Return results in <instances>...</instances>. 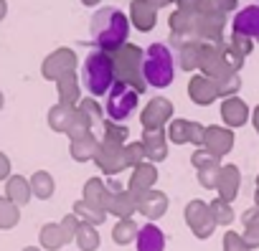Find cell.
<instances>
[{
	"instance_id": "cell-1",
	"label": "cell",
	"mask_w": 259,
	"mask_h": 251,
	"mask_svg": "<svg viewBox=\"0 0 259 251\" xmlns=\"http://www.w3.org/2000/svg\"><path fill=\"white\" fill-rule=\"evenodd\" d=\"M89 33H92V41L97 43L99 51H107V54L119 51V48H124V43L130 38V21L119 8L107 6L92 16Z\"/></svg>"
},
{
	"instance_id": "cell-2",
	"label": "cell",
	"mask_w": 259,
	"mask_h": 251,
	"mask_svg": "<svg viewBox=\"0 0 259 251\" xmlns=\"http://www.w3.org/2000/svg\"><path fill=\"white\" fill-rule=\"evenodd\" d=\"M140 69H143V79L145 84L155 86V89H165L173 84L176 76V59L170 54V48L165 43H150L143 51L140 59Z\"/></svg>"
},
{
	"instance_id": "cell-3",
	"label": "cell",
	"mask_w": 259,
	"mask_h": 251,
	"mask_svg": "<svg viewBox=\"0 0 259 251\" xmlns=\"http://www.w3.org/2000/svg\"><path fill=\"white\" fill-rule=\"evenodd\" d=\"M81 86L92 96H104L114 86V61L107 51H92L87 54L81 64Z\"/></svg>"
},
{
	"instance_id": "cell-4",
	"label": "cell",
	"mask_w": 259,
	"mask_h": 251,
	"mask_svg": "<svg viewBox=\"0 0 259 251\" xmlns=\"http://www.w3.org/2000/svg\"><path fill=\"white\" fill-rule=\"evenodd\" d=\"M104 112L112 122H127L138 112V91L135 86H130L127 81H114V86L107 94Z\"/></svg>"
},
{
	"instance_id": "cell-5",
	"label": "cell",
	"mask_w": 259,
	"mask_h": 251,
	"mask_svg": "<svg viewBox=\"0 0 259 251\" xmlns=\"http://www.w3.org/2000/svg\"><path fill=\"white\" fill-rule=\"evenodd\" d=\"M231 28L234 33L239 36H246V38H259V6H244L234 21H231Z\"/></svg>"
},
{
	"instance_id": "cell-6",
	"label": "cell",
	"mask_w": 259,
	"mask_h": 251,
	"mask_svg": "<svg viewBox=\"0 0 259 251\" xmlns=\"http://www.w3.org/2000/svg\"><path fill=\"white\" fill-rule=\"evenodd\" d=\"M138 251H163L165 248V236L155 223H145L138 233Z\"/></svg>"
},
{
	"instance_id": "cell-7",
	"label": "cell",
	"mask_w": 259,
	"mask_h": 251,
	"mask_svg": "<svg viewBox=\"0 0 259 251\" xmlns=\"http://www.w3.org/2000/svg\"><path fill=\"white\" fill-rule=\"evenodd\" d=\"M71 66H74V54L66 51V48H61V51H56V54H51V56L46 59L44 74H46L49 79H56L59 74H64V71L71 69Z\"/></svg>"
},
{
	"instance_id": "cell-8",
	"label": "cell",
	"mask_w": 259,
	"mask_h": 251,
	"mask_svg": "<svg viewBox=\"0 0 259 251\" xmlns=\"http://www.w3.org/2000/svg\"><path fill=\"white\" fill-rule=\"evenodd\" d=\"M155 3L153 0H135L133 3V18H135V26L140 31H150L153 23H155Z\"/></svg>"
},
{
	"instance_id": "cell-9",
	"label": "cell",
	"mask_w": 259,
	"mask_h": 251,
	"mask_svg": "<svg viewBox=\"0 0 259 251\" xmlns=\"http://www.w3.org/2000/svg\"><path fill=\"white\" fill-rule=\"evenodd\" d=\"M18 221V208L11 198H0V228H13Z\"/></svg>"
},
{
	"instance_id": "cell-10",
	"label": "cell",
	"mask_w": 259,
	"mask_h": 251,
	"mask_svg": "<svg viewBox=\"0 0 259 251\" xmlns=\"http://www.w3.org/2000/svg\"><path fill=\"white\" fill-rule=\"evenodd\" d=\"M6 198H11L13 203H26L28 200V185H26V180L23 178H11L8 180V195Z\"/></svg>"
},
{
	"instance_id": "cell-11",
	"label": "cell",
	"mask_w": 259,
	"mask_h": 251,
	"mask_svg": "<svg viewBox=\"0 0 259 251\" xmlns=\"http://www.w3.org/2000/svg\"><path fill=\"white\" fill-rule=\"evenodd\" d=\"M33 190H36L38 195H49V193H51V180L38 173V175L33 178Z\"/></svg>"
},
{
	"instance_id": "cell-12",
	"label": "cell",
	"mask_w": 259,
	"mask_h": 251,
	"mask_svg": "<svg viewBox=\"0 0 259 251\" xmlns=\"http://www.w3.org/2000/svg\"><path fill=\"white\" fill-rule=\"evenodd\" d=\"M178 3H181V11H188V13H193L196 8L206 6V0H178Z\"/></svg>"
},
{
	"instance_id": "cell-13",
	"label": "cell",
	"mask_w": 259,
	"mask_h": 251,
	"mask_svg": "<svg viewBox=\"0 0 259 251\" xmlns=\"http://www.w3.org/2000/svg\"><path fill=\"white\" fill-rule=\"evenodd\" d=\"M8 170H11V163H8V158H6L3 153H0V180L8 175Z\"/></svg>"
},
{
	"instance_id": "cell-14",
	"label": "cell",
	"mask_w": 259,
	"mask_h": 251,
	"mask_svg": "<svg viewBox=\"0 0 259 251\" xmlns=\"http://www.w3.org/2000/svg\"><path fill=\"white\" fill-rule=\"evenodd\" d=\"M231 8H236V0H219V11L224 13V11H231Z\"/></svg>"
},
{
	"instance_id": "cell-15",
	"label": "cell",
	"mask_w": 259,
	"mask_h": 251,
	"mask_svg": "<svg viewBox=\"0 0 259 251\" xmlns=\"http://www.w3.org/2000/svg\"><path fill=\"white\" fill-rule=\"evenodd\" d=\"M6 13H8V3H6V0H0V21L6 18Z\"/></svg>"
},
{
	"instance_id": "cell-16",
	"label": "cell",
	"mask_w": 259,
	"mask_h": 251,
	"mask_svg": "<svg viewBox=\"0 0 259 251\" xmlns=\"http://www.w3.org/2000/svg\"><path fill=\"white\" fill-rule=\"evenodd\" d=\"M94 3H99V0H84V6H94Z\"/></svg>"
},
{
	"instance_id": "cell-17",
	"label": "cell",
	"mask_w": 259,
	"mask_h": 251,
	"mask_svg": "<svg viewBox=\"0 0 259 251\" xmlns=\"http://www.w3.org/2000/svg\"><path fill=\"white\" fill-rule=\"evenodd\" d=\"M0 109H3V94H0Z\"/></svg>"
},
{
	"instance_id": "cell-18",
	"label": "cell",
	"mask_w": 259,
	"mask_h": 251,
	"mask_svg": "<svg viewBox=\"0 0 259 251\" xmlns=\"http://www.w3.org/2000/svg\"><path fill=\"white\" fill-rule=\"evenodd\" d=\"M26 251H33V248H26Z\"/></svg>"
}]
</instances>
